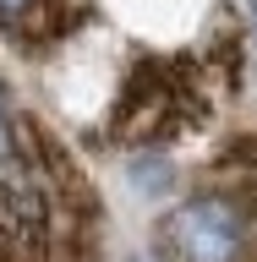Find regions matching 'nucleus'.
I'll return each instance as SVG.
<instances>
[{
  "label": "nucleus",
  "instance_id": "1",
  "mask_svg": "<svg viewBox=\"0 0 257 262\" xmlns=\"http://www.w3.org/2000/svg\"><path fill=\"white\" fill-rule=\"evenodd\" d=\"M0 262H104V202L0 71Z\"/></svg>",
  "mask_w": 257,
  "mask_h": 262
},
{
  "label": "nucleus",
  "instance_id": "2",
  "mask_svg": "<svg viewBox=\"0 0 257 262\" xmlns=\"http://www.w3.org/2000/svg\"><path fill=\"white\" fill-rule=\"evenodd\" d=\"M246 38L235 28L225 38H213L203 49H181V55H137L126 66V77L110 98V115H104V131L98 142L126 147L137 159H153V153H170L186 137L208 126L219 104L235 98L246 71Z\"/></svg>",
  "mask_w": 257,
  "mask_h": 262
},
{
  "label": "nucleus",
  "instance_id": "3",
  "mask_svg": "<svg viewBox=\"0 0 257 262\" xmlns=\"http://www.w3.org/2000/svg\"><path fill=\"white\" fill-rule=\"evenodd\" d=\"M153 262H257V120L230 131L159 213Z\"/></svg>",
  "mask_w": 257,
  "mask_h": 262
},
{
  "label": "nucleus",
  "instance_id": "4",
  "mask_svg": "<svg viewBox=\"0 0 257 262\" xmlns=\"http://www.w3.org/2000/svg\"><path fill=\"white\" fill-rule=\"evenodd\" d=\"M93 22V0H0V44L44 60Z\"/></svg>",
  "mask_w": 257,
  "mask_h": 262
},
{
  "label": "nucleus",
  "instance_id": "5",
  "mask_svg": "<svg viewBox=\"0 0 257 262\" xmlns=\"http://www.w3.org/2000/svg\"><path fill=\"white\" fill-rule=\"evenodd\" d=\"M246 16H252V55H257V0H246Z\"/></svg>",
  "mask_w": 257,
  "mask_h": 262
}]
</instances>
